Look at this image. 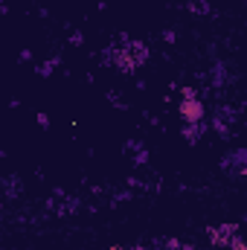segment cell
I'll return each mask as SVG.
<instances>
[{"label":"cell","instance_id":"6da1fadb","mask_svg":"<svg viewBox=\"0 0 247 250\" xmlns=\"http://www.w3.org/2000/svg\"><path fill=\"white\" fill-rule=\"evenodd\" d=\"M186 96H189V102L181 105V114H184L186 120H201V105L192 99V90H186Z\"/></svg>","mask_w":247,"mask_h":250}]
</instances>
